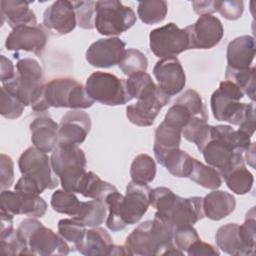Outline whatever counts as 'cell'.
Instances as JSON below:
<instances>
[{"mask_svg": "<svg viewBox=\"0 0 256 256\" xmlns=\"http://www.w3.org/2000/svg\"><path fill=\"white\" fill-rule=\"evenodd\" d=\"M251 136L229 125L211 126L210 139L202 149L206 163L215 168L221 177L245 165L243 153L251 144Z\"/></svg>", "mask_w": 256, "mask_h": 256, "instance_id": "cell-1", "label": "cell"}, {"mask_svg": "<svg viewBox=\"0 0 256 256\" xmlns=\"http://www.w3.org/2000/svg\"><path fill=\"white\" fill-rule=\"evenodd\" d=\"M151 189L147 184L129 182L126 194L123 196L117 191L109 194L105 200L108 208L107 227L113 231H121L127 225L137 223L147 212L150 205Z\"/></svg>", "mask_w": 256, "mask_h": 256, "instance_id": "cell-2", "label": "cell"}, {"mask_svg": "<svg viewBox=\"0 0 256 256\" xmlns=\"http://www.w3.org/2000/svg\"><path fill=\"white\" fill-rule=\"evenodd\" d=\"M244 97L241 89L230 81H222L211 96L210 104L213 116L218 121L239 126V130L252 136L255 131L254 102L241 103Z\"/></svg>", "mask_w": 256, "mask_h": 256, "instance_id": "cell-3", "label": "cell"}, {"mask_svg": "<svg viewBox=\"0 0 256 256\" xmlns=\"http://www.w3.org/2000/svg\"><path fill=\"white\" fill-rule=\"evenodd\" d=\"M45 86L41 65L36 59L29 57L18 60L14 78L3 84L24 106H30L36 112L50 107L45 99Z\"/></svg>", "mask_w": 256, "mask_h": 256, "instance_id": "cell-4", "label": "cell"}, {"mask_svg": "<svg viewBox=\"0 0 256 256\" xmlns=\"http://www.w3.org/2000/svg\"><path fill=\"white\" fill-rule=\"evenodd\" d=\"M18 166L22 174L14 186L18 192L39 195L44 190L54 189L58 185L50 158L47 153L36 147H29L20 155Z\"/></svg>", "mask_w": 256, "mask_h": 256, "instance_id": "cell-5", "label": "cell"}, {"mask_svg": "<svg viewBox=\"0 0 256 256\" xmlns=\"http://www.w3.org/2000/svg\"><path fill=\"white\" fill-rule=\"evenodd\" d=\"M52 170L60 179L64 190L79 193L83 178L86 174V156L77 145L58 144L52 151Z\"/></svg>", "mask_w": 256, "mask_h": 256, "instance_id": "cell-6", "label": "cell"}, {"mask_svg": "<svg viewBox=\"0 0 256 256\" xmlns=\"http://www.w3.org/2000/svg\"><path fill=\"white\" fill-rule=\"evenodd\" d=\"M17 233L26 244L29 255H67L70 248L53 230L34 218H26L19 224Z\"/></svg>", "mask_w": 256, "mask_h": 256, "instance_id": "cell-7", "label": "cell"}, {"mask_svg": "<svg viewBox=\"0 0 256 256\" xmlns=\"http://www.w3.org/2000/svg\"><path fill=\"white\" fill-rule=\"evenodd\" d=\"M95 11L94 27L101 35H119L136 22V14L132 8L117 0L96 1Z\"/></svg>", "mask_w": 256, "mask_h": 256, "instance_id": "cell-8", "label": "cell"}, {"mask_svg": "<svg viewBox=\"0 0 256 256\" xmlns=\"http://www.w3.org/2000/svg\"><path fill=\"white\" fill-rule=\"evenodd\" d=\"M45 99L55 108L86 109L94 104L86 88L75 79L65 77L51 80L45 86Z\"/></svg>", "mask_w": 256, "mask_h": 256, "instance_id": "cell-9", "label": "cell"}, {"mask_svg": "<svg viewBox=\"0 0 256 256\" xmlns=\"http://www.w3.org/2000/svg\"><path fill=\"white\" fill-rule=\"evenodd\" d=\"M85 88L94 101L104 105H124L132 100L127 90L126 80L111 73L101 71L92 73L86 80Z\"/></svg>", "mask_w": 256, "mask_h": 256, "instance_id": "cell-10", "label": "cell"}, {"mask_svg": "<svg viewBox=\"0 0 256 256\" xmlns=\"http://www.w3.org/2000/svg\"><path fill=\"white\" fill-rule=\"evenodd\" d=\"M150 50L158 58L175 57L189 50V38L184 29L174 23H168L152 30L149 34Z\"/></svg>", "mask_w": 256, "mask_h": 256, "instance_id": "cell-11", "label": "cell"}, {"mask_svg": "<svg viewBox=\"0 0 256 256\" xmlns=\"http://www.w3.org/2000/svg\"><path fill=\"white\" fill-rule=\"evenodd\" d=\"M169 100L170 96L157 86L155 89L139 97L135 104L128 105L126 116L131 123L137 126H151L160 110L167 105Z\"/></svg>", "mask_w": 256, "mask_h": 256, "instance_id": "cell-12", "label": "cell"}, {"mask_svg": "<svg viewBox=\"0 0 256 256\" xmlns=\"http://www.w3.org/2000/svg\"><path fill=\"white\" fill-rule=\"evenodd\" d=\"M190 49H210L218 45L224 35L221 21L212 15H202L197 21L185 27Z\"/></svg>", "mask_w": 256, "mask_h": 256, "instance_id": "cell-13", "label": "cell"}, {"mask_svg": "<svg viewBox=\"0 0 256 256\" xmlns=\"http://www.w3.org/2000/svg\"><path fill=\"white\" fill-rule=\"evenodd\" d=\"M0 208L11 215H26L31 218L44 216L47 210L46 201L39 195L25 194L15 190H2L0 195Z\"/></svg>", "mask_w": 256, "mask_h": 256, "instance_id": "cell-14", "label": "cell"}, {"mask_svg": "<svg viewBox=\"0 0 256 256\" xmlns=\"http://www.w3.org/2000/svg\"><path fill=\"white\" fill-rule=\"evenodd\" d=\"M48 34L44 26L24 25L19 26L9 33L5 47L10 51H28L40 55L47 44Z\"/></svg>", "mask_w": 256, "mask_h": 256, "instance_id": "cell-15", "label": "cell"}, {"mask_svg": "<svg viewBox=\"0 0 256 256\" xmlns=\"http://www.w3.org/2000/svg\"><path fill=\"white\" fill-rule=\"evenodd\" d=\"M125 42L118 37L102 38L93 42L86 51L87 62L99 68H110L119 64L125 54Z\"/></svg>", "mask_w": 256, "mask_h": 256, "instance_id": "cell-16", "label": "cell"}, {"mask_svg": "<svg viewBox=\"0 0 256 256\" xmlns=\"http://www.w3.org/2000/svg\"><path fill=\"white\" fill-rule=\"evenodd\" d=\"M124 246L128 255H160L162 243L153 227L152 220H146L139 224L128 235Z\"/></svg>", "mask_w": 256, "mask_h": 256, "instance_id": "cell-17", "label": "cell"}, {"mask_svg": "<svg viewBox=\"0 0 256 256\" xmlns=\"http://www.w3.org/2000/svg\"><path fill=\"white\" fill-rule=\"evenodd\" d=\"M153 74L158 82V87L168 96L181 92L186 84L184 69L176 57L162 58L153 68Z\"/></svg>", "mask_w": 256, "mask_h": 256, "instance_id": "cell-18", "label": "cell"}, {"mask_svg": "<svg viewBox=\"0 0 256 256\" xmlns=\"http://www.w3.org/2000/svg\"><path fill=\"white\" fill-rule=\"evenodd\" d=\"M91 128L90 116L81 110L68 111L59 123L58 144L77 145L85 141Z\"/></svg>", "mask_w": 256, "mask_h": 256, "instance_id": "cell-19", "label": "cell"}, {"mask_svg": "<svg viewBox=\"0 0 256 256\" xmlns=\"http://www.w3.org/2000/svg\"><path fill=\"white\" fill-rule=\"evenodd\" d=\"M44 27L59 35L72 32L77 24L73 2L59 0L48 6L43 13Z\"/></svg>", "mask_w": 256, "mask_h": 256, "instance_id": "cell-20", "label": "cell"}, {"mask_svg": "<svg viewBox=\"0 0 256 256\" xmlns=\"http://www.w3.org/2000/svg\"><path fill=\"white\" fill-rule=\"evenodd\" d=\"M163 216L175 226V229L180 226L194 225L205 217L203 198L198 196L183 198L177 195L171 209Z\"/></svg>", "mask_w": 256, "mask_h": 256, "instance_id": "cell-21", "label": "cell"}, {"mask_svg": "<svg viewBox=\"0 0 256 256\" xmlns=\"http://www.w3.org/2000/svg\"><path fill=\"white\" fill-rule=\"evenodd\" d=\"M215 241L217 247L229 255L249 256L255 253V248L246 243L241 234L240 225L236 223L221 226L216 232Z\"/></svg>", "mask_w": 256, "mask_h": 256, "instance_id": "cell-22", "label": "cell"}, {"mask_svg": "<svg viewBox=\"0 0 256 256\" xmlns=\"http://www.w3.org/2000/svg\"><path fill=\"white\" fill-rule=\"evenodd\" d=\"M59 125L49 116L35 118L30 124L31 141L42 152H52L58 145Z\"/></svg>", "mask_w": 256, "mask_h": 256, "instance_id": "cell-23", "label": "cell"}, {"mask_svg": "<svg viewBox=\"0 0 256 256\" xmlns=\"http://www.w3.org/2000/svg\"><path fill=\"white\" fill-rule=\"evenodd\" d=\"M227 67L233 70H246L251 67L255 56V40L252 36L242 35L227 46Z\"/></svg>", "mask_w": 256, "mask_h": 256, "instance_id": "cell-24", "label": "cell"}, {"mask_svg": "<svg viewBox=\"0 0 256 256\" xmlns=\"http://www.w3.org/2000/svg\"><path fill=\"white\" fill-rule=\"evenodd\" d=\"M181 132L182 130L180 128H177L164 120L156 128L153 152L159 164L168 153L179 149L182 136Z\"/></svg>", "mask_w": 256, "mask_h": 256, "instance_id": "cell-25", "label": "cell"}, {"mask_svg": "<svg viewBox=\"0 0 256 256\" xmlns=\"http://www.w3.org/2000/svg\"><path fill=\"white\" fill-rule=\"evenodd\" d=\"M30 3L18 0H2L0 2L2 23L6 20L12 29L24 25H37L36 15L29 8Z\"/></svg>", "mask_w": 256, "mask_h": 256, "instance_id": "cell-26", "label": "cell"}, {"mask_svg": "<svg viewBox=\"0 0 256 256\" xmlns=\"http://www.w3.org/2000/svg\"><path fill=\"white\" fill-rule=\"evenodd\" d=\"M236 206L235 197L225 191L213 190L203 198L205 217L218 221L230 215Z\"/></svg>", "mask_w": 256, "mask_h": 256, "instance_id": "cell-27", "label": "cell"}, {"mask_svg": "<svg viewBox=\"0 0 256 256\" xmlns=\"http://www.w3.org/2000/svg\"><path fill=\"white\" fill-rule=\"evenodd\" d=\"M112 246V238L104 228L92 227L86 230L84 239L76 250L86 256H102L109 255Z\"/></svg>", "mask_w": 256, "mask_h": 256, "instance_id": "cell-28", "label": "cell"}, {"mask_svg": "<svg viewBox=\"0 0 256 256\" xmlns=\"http://www.w3.org/2000/svg\"><path fill=\"white\" fill-rule=\"evenodd\" d=\"M115 191H117V188L115 186L101 180L98 175H96L92 171H89L86 172L83 178L79 194H82L86 198L100 200L105 203L107 196Z\"/></svg>", "mask_w": 256, "mask_h": 256, "instance_id": "cell-29", "label": "cell"}, {"mask_svg": "<svg viewBox=\"0 0 256 256\" xmlns=\"http://www.w3.org/2000/svg\"><path fill=\"white\" fill-rule=\"evenodd\" d=\"M107 213V205L100 200H90L81 202L80 207L72 218L80 221L82 224L88 227H98L101 225Z\"/></svg>", "mask_w": 256, "mask_h": 256, "instance_id": "cell-30", "label": "cell"}, {"mask_svg": "<svg viewBox=\"0 0 256 256\" xmlns=\"http://www.w3.org/2000/svg\"><path fill=\"white\" fill-rule=\"evenodd\" d=\"M192 158L188 153L183 150L176 149L168 153L160 165L164 166L166 170L175 177L186 178L189 177L193 168Z\"/></svg>", "mask_w": 256, "mask_h": 256, "instance_id": "cell-31", "label": "cell"}, {"mask_svg": "<svg viewBox=\"0 0 256 256\" xmlns=\"http://www.w3.org/2000/svg\"><path fill=\"white\" fill-rule=\"evenodd\" d=\"M207 120L208 119L203 117L194 116L183 127L181 132L187 141L196 144L199 151H202L210 139L211 126L208 124Z\"/></svg>", "mask_w": 256, "mask_h": 256, "instance_id": "cell-32", "label": "cell"}, {"mask_svg": "<svg viewBox=\"0 0 256 256\" xmlns=\"http://www.w3.org/2000/svg\"><path fill=\"white\" fill-rule=\"evenodd\" d=\"M188 178L200 186L211 190L218 189L222 184L221 175L215 168L205 165L195 158L192 171Z\"/></svg>", "mask_w": 256, "mask_h": 256, "instance_id": "cell-33", "label": "cell"}, {"mask_svg": "<svg viewBox=\"0 0 256 256\" xmlns=\"http://www.w3.org/2000/svg\"><path fill=\"white\" fill-rule=\"evenodd\" d=\"M130 176L133 182L148 184L156 176V164L154 159L148 154H139L132 161Z\"/></svg>", "mask_w": 256, "mask_h": 256, "instance_id": "cell-34", "label": "cell"}, {"mask_svg": "<svg viewBox=\"0 0 256 256\" xmlns=\"http://www.w3.org/2000/svg\"><path fill=\"white\" fill-rule=\"evenodd\" d=\"M167 2L163 0L140 1L137 7V14L144 24H156L162 22L167 15Z\"/></svg>", "mask_w": 256, "mask_h": 256, "instance_id": "cell-35", "label": "cell"}, {"mask_svg": "<svg viewBox=\"0 0 256 256\" xmlns=\"http://www.w3.org/2000/svg\"><path fill=\"white\" fill-rule=\"evenodd\" d=\"M223 178L227 187L238 195L248 193L254 183V177L252 173L245 167V165L233 169Z\"/></svg>", "mask_w": 256, "mask_h": 256, "instance_id": "cell-36", "label": "cell"}, {"mask_svg": "<svg viewBox=\"0 0 256 256\" xmlns=\"http://www.w3.org/2000/svg\"><path fill=\"white\" fill-rule=\"evenodd\" d=\"M225 78L238 86L252 101L255 100V67L246 70H233L226 67Z\"/></svg>", "mask_w": 256, "mask_h": 256, "instance_id": "cell-37", "label": "cell"}, {"mask_svg": "<svg viewBox=\"0 0 256 256\" xmlns=\"http://www.w3.org/2000/svg\"><path fill=\"white\" fill-rule=\"evenodd\" d=\"M81 201L77 198V196L73 192H69L66 190H56L51 196V206L54 211L66 214L69 216H75Z\"/></svg>", "mask_w": 256, "mask_h": 256, "instance_id": "cell-38", "label": "cell"}, {"mask_svg": "<svg viewBox=\"0 0 256 256\" xmlns=\"http://www.w3.org/2000/svg\"><path fill=\"white\" fill-rule=\"evenodd\" d=\"M118 66L123 74L129 77L136 73L146 72L148 67V60L145 54H143L141 51L130 48L125 51V54Z\"/></svg>", "mask_w": 256, "mask_h": 256, "instance_id": "cell-39", "label": "cell"}, {"mask_svg": "<svg viewBox=\"0 0 256 256\" xmlns=\"http://www.w3.org/2000/svg\"><path fill=\"white\" fill-rule=\"evenodd\" d=\"M85 227L84 224L74 218L61 219L58 222V233L65 241L73 243L76 248L84 239L86 233Z\"/></svg>", "mask_w": 256, "mask_h": 256, "instance_id": "cell-40", "label": "cell"}, {"mask_svg": "<svg viewBox=\"0 0 256 256\" xmlns=\"http://www.w3.org/2000/svg\"><path fill=\"white\" fill-rule=\"evenodd\" d=\"M126 86L130 97L138 99L143 94L155 89L157 85L153 82L151 76L146 72L133 74L126 80Z\"/></svg>", "mask_w": 256, "mask_h": 256, "instance_id": "cell-41", "label": "cell"}, {"mask_svg": "<svg viewBox=\"0 0 256 256\" xmlns=\"http://www.w3.org/2000/svg\"><path fill=\"white\" fill-rule=\"evenodd\" d=\"M23 103L5 87H1L0 113L7 119H16L20 117L24 110Z\"/></svg>", "mask_w": 256, "mask_h": 256, "instance_id": "cell-42", "label": "cell"}, {"mask_svg": "<svg viewBox=\"0 0 256 256\" xmlns=\"http://www.w3.org/2000/svg\"><path fill=\"white\" fill-rule=\"evenodd\" d=\"M0 253L3 255H29L28 248L19 237L17 229L0 236Z\"/></svg>", "mask_w": 256, "mask_h": 256, "instance_id": "cell-43", "label": "cell"}, {"mask_svg": "<svg viewBox=\"0 0 256 256\" xmlns=\"http://www.w3.org/2000/svg\"><path fill=\"white\" fill-rule=\"evenodd\" d=\"M175 103L182 104L184 107H186L193 116H198V117H203L208 119V115L206 113V107L203 103V100L199 93L195 90L188 89L186 90L181 96H179L176 100Z\"/></svg>", "mask_w": 256, "mask_h": 256, "instance_id": "cell-44", "label": "cell"}, {"mask_svg": "<svg viewBox=\"0 0 256 256\" xmlns=\"http://www.w3.org/2000/svg\"><path fill=\"white\" fill-rule=\"evenodd\" d=\"M76 12L77 24L82 29L94 28L96 16L94 1H73Z\"/></svg>", "mask_w": 256, "mask_h": 256, "instance_id": "cell-45", "label": "cell"}, {"mask_svg": "<svg viewBox=\"0 0 256 256\" xmlns=\"http://www.w3.org/2000/svg\"><path fill=\"white\" fill-rule=\"evenodd\" d=\"M200 237L198 235L197 230L193 227V225H187V226H180L177 227L174 231L173 236V242L175 246L182 251L183 253L187 251V249L197 240H199Z\"/></svg>", "mask_w": 256, "mask_h": 256, "instance_id": "cell-46", "label": "cell"}, {"mask_svg": "<svg viewBox=\"0 0 256 256\" xmlns=\"http://www.w3.org/2000/svg\"><path fill=\"white\" fill-rule=\"evenodd\" d=\"M192 117L194 116L186 107H184L182 104L174 102V104L168 109L164 121L182 130Z\"/></svg>", "mask_w": 256, "mask_h": 256, "instance_id": "cell-47", "label": "cell"}, {"mask_svg": "<svg viewBox=\"0 0 256 256\" xmlns=\"http://www.w3.org/2000/svg\"><path fill=\"white\" fill-rule=\"evenodd\" d=\"M244 11V3L239 0L218 1L217 12L227 20H237Z\"/></svg>", "mask_w": 256, "mask_h": 256, "instance_id": "cell-48", "label": "cell"}, {"mask_svg": "<svg viewBox=\"0 0 256 256\" xmlns=\"http://www.w3.org/2000/svg\"><path fill=\"white\" fill-rule=\"evenodd\" d=\"M0 187L1 191L9 188L14 182V163L12 159L5 155L1 154L0 156Z\"/></svg>", "mask_w": 256, "mask_h": 256, "instance_id": "cell-49", "label": "cell"}, {"mask_svg": "<svg viewBox=\"0 0 256 256\" xmlns=\"http://www.w3.org/2000/svg\"><path fill=\"white\" fill-rule=\"evenodd\" d=\"M187 254L192 255V256H200V255H219V251L212 246L211 244L205 243L201 241L200 239L195 241L188 249H187Z\"/></svg>", "mask_w": 256, "mask_h": 256, "instance_id": "cell-50", "label": "cell"}, {"mask_svg": "<svg viewBox=\"0 0 256 256\" xmlns=\"http://www.w3.org/2000/svg\"><path fill=\"white\" fill-rule=\"evenodd\" d=\"M193 9L195 13L198 15H211V13L217 12V6H218V0H208V1H193L192 2Z\"/></svg>", "mask_w": 256, "mask_h": 256, "instance_id": "cell-51", "label": "cell"}, {"mask_svg": "<svg viewBox=\"0 0 256 256\" xmlns=\"http://www.w3.org/2000/svg\"><path fill=\"white\" fill-rule=\"evenodd\" d=\"M0 59H1V76H0V80H1L2 84H4V83L12 80L14 78L16 72H15V68H14V65L11 62V60H9L4 55H1Z\"/></svg>", "mask_w": 256, "mask_h": 256, "instance_id": "cell-52", "label": "cell"}, {"mask_svg": "<svg viewBox=\"0 0 256 256\" xmlns=\"http://www.w3.org/2000/svg\"><path fill=\"white\" fill-rule=\"evenodd\" d=\"M1 216V221H0V236H4L6 234L11 233L14 228H13V215L1 211L0 212Z\"/></svg>", "mask_w": 256, "mask_h": 256, "instance_id": "cell-53", "label": "cell"}, {"mask_svg": "<svg viewBox=\"0 0 256 256\" xmlns=\"http://www.w3.org/2000/svg\"><path fill=\"white\" fill-rule=\"evenodd\" d=\"M254 148H255V143H251L249 148L246 150V155H245V159L248 162V164H250L253 168L254 166V161H255V153H254Z\"/></svg>", "mask_w": 256, "mask_h": 256, "instance_id": "cell-54", "label": "cell"}]
</instances>
